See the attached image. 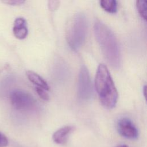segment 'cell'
I'll list each match as a JSON object with an SVG mask.
<instances>
[{
	"label": "cell",
	"instance_id": "cell-1",
	"mask_svg": "<svg viewBox=\"0 0 147 147\" xmlns=\"http://www.w3.org/2000/svg\"><path fill=\"white\" fill-rule=\"evenodd\" d=\"M94 32L96 40L107 63L114 68H118L121 54L118 41L113 31L100 21L95 22Z\"/></svg>",
	"mask_w": 147,
	"mask_h": 147
},
{
	"label": "cell",
	"instance_id": "cell-2",
	"mask_svg": "<svg viewBox=\"0 0 147 147\" xmlns=\"http://www.w3.org/2000/svg\"><path fill=\"white\" fill-rule=\"evenodd\" d=\"M95 87L102 105L109 109L114 108L118 100V92L106 65L100 64L95 78Z\"/></svg>",
	"mask_w": 147,
	"mask_h": 147
},
{
	"label": "cell",
	"instance_id": "cell-3",
	"mask_svg": "<svg viewBox=\"0 0 147 147\" xmlns=\"http://www.w3.org/2000/svg\"><path fill=\"white\" fill-rule=\"evenodd\" d=\"M87 33V21L85 14L78 13L74 14L68 23L66 39L71 49H79L84 43Z\"/></svg>",
	"mask_w": 147,
	"mask_h": 147
},
{
	"label": "cell",
	"instance_id": "cell-4",
	"mask_svg": "<svg viewBox=\"0 0 147 147\" xmlns=\"http://www.w3.org/2000/svg\"><path fill=\"white\" fill-rule=\"evenodd\" d=\"M10 99L13 107L20 111L32 110L36 106V100L34 97L30 93L21 90L12 91Z\"/></svg>",
	"mask_w": 147,
	"mask_h": 147
},
{
	"label": "cell",
	"instance_id": "cell-5",
	"mask_svg": "<svg viewBox=\"0 0 147 147\" xmlns=\"http://www.w3.org/2000/svg\"><path fill=\"white\" fill-rule=\"evenodd\" d=\"M92 94V83L87 67L83 65L80 69L78 83V96L81 100H87Z\"/></svg>",
	"mask_w": 147,
	"mask_h": 147
},
{
	"label": "cell",
	"instance_id": "cell-6",
	"mask_svg": "<svg viewBox=\"0 0 147 147\" xmlns=\"http://www.w3.org/2000/svg\"><path fill=\"white\" fill-rule=\"evenodd\" d=\"M117 130L121 136L127 139L134 140L138 136V131L136 126L127 118H122L118 120Z\"/></svg>",
	"mask_w": 147,
	"mask_h": 147
},
{
	"label": "cell",
	"instance_id": "cell-7",
	"mask_svg": "<svg viewBox=\"0 0 147 147\" xmlns=\"http://www.w3.org/2000/svg\"><path fill=\"white\" fill-rule=\"evenodd\" d=\"M13 32L14 36L20 40L26 38L28 33L26 25V21L22 17L17 18L14 22L13 28Z\"/></svg>",
	"mask_w": 147,
	"mask_h": 147
},
{
	"label": "cell",
	"instance_id": "cell-8",
	"mask_svg": "<svg viewBox=\"0 0 147 147\" xmlns=\"http://www.w3.org/2000/svg\"><path fill=\"white\" fill-rule=\"evenodd\" d=\"M74 127L72 126H65L56 130L52 136L53 141L59 145H65L69 135L73 131Z\"/></svg>",
	"mask_w": 147,
	"mask_h": 147
},
{
	"label": "cell",
	"instance_id": "cell-9",
	"mask_svg": "<svg viewBox=\"0 0 147 147\" xmlns=\"http://www.w3.org/2000/svg\"><path fill=\"white\" fill-rule=\"evenodd\" d=\"M26 75L28 79L32 83L36 84L37 87L42 88L45 90H48L49 89L47 82L37 73L32 71H27L26 72Z\"/></svg>",
	"mask_w": 147,
	"mask_h": 147
},
{
	"label": "cell",
	"instance_id": "cell-10",
	"mask_svg": "<svg viewBox=\"0 0 147 147\" xmlns=\"http://www.w3.org/2000/svg\"><path fill=\"white\" fill-rule=\"evenodd\" d=\"M100 6L106 11L115 13L117 11V1L114 0H102L100 2Z\"/></svg>",
	"mask_w": 147,
	"mask_h": 147
},
{
	"label": "cell",
	"instance_id": "cell-11",
	"mask_svg": "<svg viewBox=\"0 0 147 147\" xmlns=\"http://www.w3.org/2000/svg\"><path fill=\"white\" fill-rule=\"evenodd\" d=\"M136 6L138 10V11L141 17L145 20H146L147 14H146V1H136Z\"/></svg>",
	"mask_w": 147,
	"mask_h": 147
},
{
	"label": "cell",
	"instance_id": "cell-12",
	"mask_svg": "<svg viewBox=\"0 0 147 147\" xmlns=\"http://www.w3.org/2000/svg\"><path fill=\"white\" fill-rule=\"evenodd\" d=\"M35 89L37 94L41 99H42L44 100H48L49 99V95L46 92L45 90L38 87H36Z\"/></svg>",
	"mask_w": 147,
	"mask_h": 147
},
{
	"label": "cell",
	"instance_id": "cell-13",
	"mask_svg": "<svg viewBox=\"0 0 147 147\" xmlns=\"http://www.w3.org/2000/svg\"><path fill=\"white\" fill-rule=\"evenodd\" d=\"M59 3V1H49L48 2V7L49 10L51 11L56 10L58 7Z\"/></svg>",
	"mask_w": 147,
	"mask_h": 147
},
{
	"label": "cell",
	"instance_id": "cell-14",
	"mask_svg": "<svg viewBox=\"0 0 147 147\" xmlns=\"http://www.w3.org/2000/svg\"><path fill=\"white\" fill-rule=\"evenodd\" d=\"M8 145V140L6 137L0 132V147H6Z\"/></svg>",
	"mask_w": 147,
	"mask_h": 147
},
{
	"label": "cell",
	"instance_id": "cell-15",
	"mask_svg": "<svg viewBox=\"0 0 147 147\" xmlns=\"http://www.w3.org/2000/svg\"><path fill=\"white\" fill-rule=\"evenodd\" d=\"M3 3L8 4L9 5H20L25 2L24 1L22 0H9L3 1Z\"/></svg>",
	"mask_w": 147,
	"mask_h": 147
},
{
	"label": "cell",
	"instance_id": "cell-16",
	"mask_svg": "<svg viewBox=\"0 0 147 147\" xmlns=\"http://www.w3.org/2000/svg\"><path fill=\"white\" fill-rule=\"evenodd\" d=\"M146 86H145L144 87V89H143L144 95L145 98H146Z\"/></svg>",
	"mask_w": 147,
	"mask_h": 147
},
{
	"label": "cell",
	"instance_id": "cell-17",
	"mask_svg": "<svg viewBox=\"0 0 147 147\" xmlns=\"http://www.w3.org/2000/svg\"><path fill=\"white\" fill-rule=\"evenodd\" d=\"M115 147H128V146L126 145H119Z\"/></svg>",
	"mask_w": 147,
	"mask_h": 147
}]
</instances>
